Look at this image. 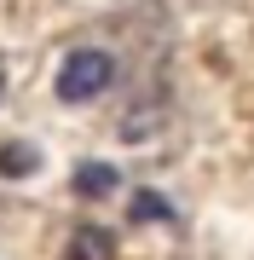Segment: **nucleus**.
Instances as JSON below:
<instances>
[{"instance_id":"1","label":"nucleus","mask_w":254,"mask_h":260,"mask_svg":"<svg viewBox=\"0 0 254 260\" xmlns=\"http://www.w3.org/2000/svg\"><path fill=\"white\" fill-rule=\"evenodd\" d=\"M110 81H116V58L104 47H76L58 64V99L64 104H87V99L110 93Z\"/></svg>"},{"instance_id":"2","label":"nucleus","mask_w":254,"mask_h":260,"mask_svg":"<svg viewBox=\"0 0 254 260\" xmlns=\"http://www.w3.org/2000/svg\"><path fill=\"white\" fill-rule=\"evenodd\" d=\"M64 260H116V237L104 232V225H76Z\"/></svg>"},{"instance_id":"3","label":"nucleus","mask_w":254,"mask_h":260,"mask_svg":"<svg viewBox=\"0 0 254 260\" xmlns=\"http://www.w3.org/2000/svg\"><path fill=\"white\" fill-rule=\"evenodd\" d=\"M69 185H76V197H110L116 185H122V174H116L110 162H76V174H69Z\"/></svg>"},{"instance_id":"4","label":"nucleus","mask_w":254,"mask_h":260,"mask_svg":"<svg viewBox=\"0 0 254 260\" xmlns=\"http://www.w3.org/2000/svg\"><path fill=\"white\" fill-rule=\"evenodd\" d=\"M35 145H18V139H12V145H0V174H6V179H23V174H35Z\"/></svg>"},{"instance_id":"5","label":"nucleus","mask_w":254,"mask_h":260,"mask_svg":"<svg viewBox=\"0 0 254 260\" xmlns=\"http://www.w3.org/2000/svg\"><path fill=\"white\" fill-rule=\"evenodd\" d=\"M168 197H156V191H133V220H168Z\"/></svg>"},{"instance_id":"6","label":"nucleus","mask_w":254,"mask_h":260,"mask_svg":"<svg viewBox=\"0 0 254 260\" xmlns=\"http://www.w3.org/2000/svg\"><path fill=\"white\" fill-rule=\"evenodd\" d=\"M0 87H6V75H0Z\"/></svg>"}]
</instances>
